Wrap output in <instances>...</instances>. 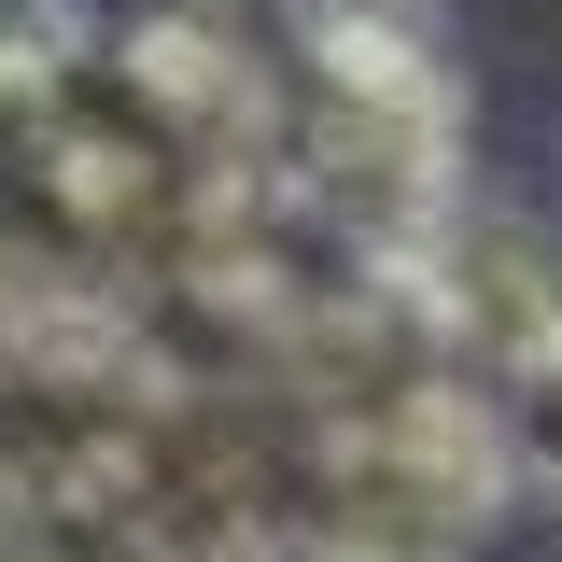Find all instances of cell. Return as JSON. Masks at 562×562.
I'll return each mask as SVG.
<instances>
[{"mask_svg": "<svg viewBox=\"0 0 562 562\" xmlns=\"http://www.w3.org/2000/svg\"><path fill=\"white\" fill-rule=\"evenodd\" d=\"M295 127L464 155V70L436 57L422 0H295Z\"/></svg>", "mask_w": 562, "mask_h": 562, "instance_id": "cell-1", "label": "cell"}, {"mask_svg": "<svg viewBox=\"0 0 562 562\" xmlns=\"http://www.w3.org/2000/svg\"><path fill=\"white\" fill-rule=\"evenodd\" d=\"M422 295H436V324H450V351H464L479 380L562 351V239L535 225V211L464 198L436 239H422Z\"/></svg>", "mask_w": 562, "mask_h": 562, "instance_id": "cell-2", "label": "cell"}, {"mask_svg": "<svg viewBox=\"0 0 562 562\" xmlns=\"http://www.w3.org/2000/svg\"><path fill=\"white\" fill-rule=\"evenodd\" d=\"M492 450H506V492H535V506H562V351L549 366H492Z\"/></svg>", "mask_w": 562, "mask_h": 562, "instance_id": "cell-3", "label": "cell"}]
</instances>
